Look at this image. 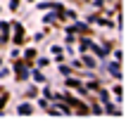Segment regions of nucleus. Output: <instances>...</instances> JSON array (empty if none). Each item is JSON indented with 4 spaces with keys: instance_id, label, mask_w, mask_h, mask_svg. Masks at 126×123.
Masks as SVG:
<instances>
[{
    "instance_id": "nucleus-1",
    "label": "nucleus",
    "mask_w": 126,
    "mask_h": 123,
    "mask_svg": "<svg viewBox=\"0 0 126 123\" xmlns=\"http://www.w3.org/2000/svg\"><path fill=\"white\" fill-rule=\"evenodd\" d=\"M14 31H17V36H14V40H17V43H21V40H24V28H21L19 24H14Z\"/></svg>"
},
{
    "instance_id": "nucleus-2",
    "label": "nucleus",
    "mask_w": 126,
    "mask_h": 123,
    "mask_svg": "<svg viewBox=\"0 0 126 123\" xmlns=\"http://www.w3.org/2000/svg\"><path fill=\"white\" fill-rule=\"evenodd\" d=\"M107 69H110V74H112L114 78H119V76H121L119 74V64H107Z\"/></svg>"
},
{
    "instance_id": "nucleus-3",
    "label": "nucleus",
    "mask_w": 126,
    "mask_h": 123,
    "mask_svg": "<svg viewBox=\"0 0 126 123\" xmlns=\"http://www.w3.org/2000/svg\"><path fill=\"white\" fill-rule=\"evenodd\" d=\"M31 111H33V109H31V104H21V107H19V114H21V116H29Z\"/></svg>"
},
{
    "instance_id": "nucleus-4",
    "label": "nucleus",
    "mask_w": 126,
    "mask_h": 123,
    "mask_svg": "<svg viewBox=\"0 0 126 123\" xmlns=\"http://www.w3.org/2000/svg\"><path fill=\"white\" fill-rule=\"evenodd\" d=\"M33 78H36V81H38V83H43V81H45V76H43L41 71H33Z\"/></svg>"
},
{
    "instance_id": "nucleus-5",
    "label": "nucleus",
    "mask_w": 126,
    "mask_h": 123,
    "mask_svg": "<svg viewBox=\"0 0 126 123\" xmlns=\"http://www.w3.org/2000/svg\"><path fill=\"white\" fill-rule=\"evenodd\" d=\"M24 55H26V59H33V57H36V50H31V48H29Z\"/></svg>"
},
{
    "instance_id": "nucleus-6",
    "label": "nucleus",
    "mask_w": 126,
    "mask_h": 123,
    "mask_svg": "<svg viewBox=\"0 0 126 123\" xmlns=\"http://www.w3.org/2000/svg\"><path fill=\"white\" fill-rule=\"evenodd\" d=\"M100 97H102V102H105V104H107V102H110V95H107L105 90H100Z\"/></svg>"
}]
</instances>
